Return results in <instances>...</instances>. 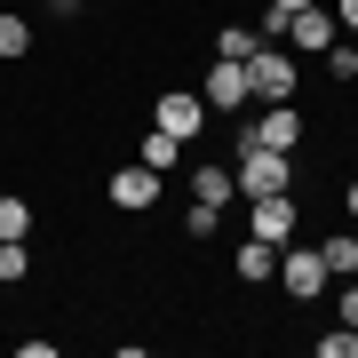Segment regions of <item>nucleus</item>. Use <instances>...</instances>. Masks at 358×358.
I'll use <instances>...</instances> for the list:
<instances>
[{
	"label": "nucleus",
	"instance_id": "obj_15",
	"mask_svg": "<svg viewBox=\"0 0 358 358\" xmlns=\"http://www.w3.org/2000/svg\"><path fill=\"white\" fill-rule=\"evenodd\" d=\"M24 231H32V207L16 192H0V239H24Z\"/></svg>",
	"mask_w": 358,
	"mask_h": 358
},
{
	"label": "nucleus",
	"instance_id": "obj_22",
	"mask_svg": "<svg viewBox=\"0 0 358 358\" xmlns=\"http://www.w3.org/2000/svg\"><path fill=\"white\" fill-rule=\"evenodd\" d=\"M334 24H350V32H358V0H334Z\"/></svg>",
	"mask_w": 358,
	"mask_h": 358
},
{
	"label": "nucleus",
	"instance_id": "obj_4",
	"mask_svg": "<svg viewBox=\"0 0 358 358\" xmlns=\"http://www.w3.org/2000/svg\"><path fill=\"white\" fill-rule=\"evenodd\" d=\"M287 40H294L303 56H327L334 40H343V24H334V8H319V0H310V8H294V16H287Z\"/></svg>",
	"mask_w": 358,
	"mask_h": 358
},
{
	"label": "nucleus",
	"instance_id": "obj_9",
	"mask_svg": "<svg viewBox=\"0 0 358 358\" xmlns=\"http://www.w3.org/2000/svg\"><path fill=\"white\" fill-rule=\"evenodd\" d=\"M231 271H239L247 287H263V279H279V247H271V239H255V231H247V239H239V255H231Z\"/></svg>",
	"mask_w": 358,
	"mask_h": 358
},
{
	"label": "nucleus",
	"instance_id": "obj_8",
	"mask_svg": "<svg viewBox=\"0 0 358 358\" xmlns=\"http://www.w3.org/2000/svg\"><path fill=\"white\" fill-rule=\"evenodd\" d=\"M103 192H112V207H128V215H136V207H152V199H159V176L136 159V167H120V176L103 183Z\"/></svg>",
	"mask_w": 358,
	"mask_h": 358
},
{
	"label": "nucleus",
	"instance_id": "obj_19",
	"mask_svg": "<svg viewBox=\"0 0 358 358\" xmlns=\"http://www.w3.org/2000/svg\"><path fill=\"white\" fill-rule=\"evenodd\" d=\"M183 223H192V239H207V231L223 223V207H207V199H192V215H183Z\"/></svg>",
	"mask_w": 358,
	"mask_h": 358
},
{
	"label": "nucleus",
	"instance_id": "obj_11",
	"mask_svg": "<svg viewBox=\"0 0 358 358\" xmlns=\"http://www.w3.org/2000/svg\"><path fill=\"white\" fill-rule=\"evenodd\" d=\"M231 192H239V183H231V167H192V199H207V207H231Z\"/></svg>",
	"mask_w": 358,
	"mask_h": 358
},
{
	"label": "nucleus",
	"instance_id": "obj_3",
	"mask_svg": "<svg viewBox=\"0 0 358 358\" xmlns=\"http://www.w3.org/2000/svg\"><path fill=\"white\" fill-rule=\"evenodd\" d=\"M152 128H167V136H183V143H192V136L207 128V103H199L192 88H159V103H152Z\"/></svg>",
	"mask_w": 358,
	"mask_h": 358
},
{
	"label": "nucleus",
	"instance_id": "obj_10",
	"mask_svg": "<svg viewBox=\"0 0 358 358\" xmlns=\"http://www.w3.org/2000/svg\"><path fill=\"white\" fill-rule=\"evenodd\" d=\"M255 239H271V247H287V239H294V199H287V192L255 199Z\"/></svg>",
	"mask_w": 358,
	"mask_h": 358
},
{
	"label": "nucleus",
	"instance_id": "obj_14",
	"mask_svg": "<svg viewBox=\"0 0 358 358\" xmlns=\"http://www.w3.org/2000/svg\"><path fill=\"white\" fill-rule=\"evenodd\" d=\"M255 48H263V40H255V24H223V32H215V56H231V64H247Z\"/></svg>",
	"mask_w": 358,
	"mask_h": 358
},
{
	"label": "nucleus",
	"instance_id": "obj_17",
	"mask_svg": "<svg viewBox=\"0 0 358 358\" xmlns=\"http://www.w3.org/2000/svg\"><path fill=\"white\" fill-rule=\"evenodd\" d=\"M32 48V24L24 16H0V56H24Z\"/></svg>",
	"mask_w": 358,
	"mask_h": 358
},
{
	"label": "nucleus",
	"instance_id": "obj_2",
	"mask_svg": "<svg viewBox=\"0 0 358 358\" xmlns=\"http://www.w3.org/2000/svg\"><path fill=\"white\" fill-rule=\"evenodd\" d=\"M294 56H279V48H255L247 56V96H263V103H294Z\"/></svg>",
	"mask_w": 358,
	"mask_h": 358
},
{
	"label": "nucleus",
	"instance_id": "obj_7",
	"mask_svg": "<svg viewBox=\"0 0 358 358\" xmlns=\"http://www.w3.org/2000/svg\"><path fill=\"white\" fill-rule=\"evenodd\" d=\"M247 143H263V152H287V159H294V143H303V112H294V103H271L255 128H247Z\"/></svg>",
	"mask_w": 358,
	"mask_h": 358
},
{
	"label": "nucleus",
	"instance_id": "obj_24",
	"mask_svg": "<svg viewBox=\"0 0 358 358\" xmlns=\"http://www.w3.org/2000/svg\"><path fill=\"white\" fill-rule=\"evenodd\" d=\"M343 215H350V223H358V183H350V192H343Z\"/></svg>",
	"mask_w": 358,
	"mask_h": 358
},
{
	"label": "nucleus",
	"instance_id": "obj_6",
	"mask_svg": "<svg viewBox=\"0 0 358 358\" xmlns=\"http://www.w3.org/2000/svg\"><path fill=\"white\" fill-rule=\"evenodd\" d=\"M199 103H207V112H239V103H247V64L215 56V64H207V80H199Z\"/></svg>",
	"mask_w": 358,
	"mask_h": 358
},
{
	"label": "nucleus",
	"instance_id": "obj_5",
	"mask_svg": "<svg viewBox=\"0 0 358 358\" xmlns=\"http://www.w3.org/2000/svg\"><path fill=\"white\" fill-rule=\"evenodd\" d=\"M279 287L294 294V303H310V294L327 287V263H319V247H279Z\"/></svg>",
	"mask_w": 358,
	"mask_h": 358
},
{
	"label": "nucleus",
	"instance_id": "obj_1",
	"mask_svg": "<svg viewBox=\"0 0 358 358\" xmlns=\"http://www.w3.org/2000/svg\"><path fill=\"white\" fill-rule=\"evenodd\" d=\"M231 183H239L247 199H271V192H287V183H294V159H287V152H263V143L239 136V167H231Z\"/></svg>",
	"mask_w": 358,
	"mask_h": 358
},
{
	"label": "nucleus",
	"instance_id": "obj_18",
	"mask_svg": "<svg viewBox=\"0 0 358 358\" xmlns=\"http://www.w3.org/2000/svg\"><path fill=\"white\" fill-rule=\"evenodd\" d=\"M319 358H358V327H334V334H319Z\"/></svg>",
	"mask_w": 358,
	"mask_h": 358
},
{
	"label": "nucleus",
	"instance_id": "obj_21",
	"mask_svg": "<svg viewBox=\"0 0 358 358\" xmlns=\"http://www.w3.org/2000/svg\"><path fill=\"white\" fill-rule=\"evenodd\" d=\"M343 327H358V279L343 287Z\"/></svg>",
	"mask_w": 358,
	"mask_h": 358
},
{
	"label": "nucleus",
	"instance_id": "obj_16",
	"mask_svg": "<svg viewBox=\"0 0 358 358\" xmlns=\"http://www.w3.org/2000/svg\"><path fill=\"white\" fill-rule=\"evenodd\" d=\"M32 271V255H24V239H0V287H16Z\"/></svg>",
	"mask_w": 358,
	"mask_h": 358
},
{
	"label": "nucleus",
	"instance_id": "obj_20",
	"mask_svg": "<svg viewBox=\"0 0 358 358\" xmlns=\"http://www.w3.org/2000/svg\"><path fill=\"white\" fill-rule=\"evenodd\" d=\"M327 64L343 72V80H358V48H350V40H334V48H327Z\"/></svg>",
	"mask_w": 358,
	"mask_h": 358
},
{
	"label": "nucleus",
	"instance_id": "obj_13",
	"mask_svg": "<svg viewBox=\"0 0 358 358\" xmlns=\"http://www.w3.org/2000/svg\"><path fill=\"white\" fill-rule=\"evenodd\" d=\"M176 159H183V136H167V128H152V136H143V167H152V176H167Z\"/></svg>",
	"mask_w": 358,
	"mask_h": 358
},
{
	"label": "nucleus",
	"instance_id": "obj_23",
	"mask_svg": "<svg viewBox=\"0 0 358 358\" xmlns=\"http://www.w3.org/2000/svg\"><path fill=\"white\" fill-rule=\"evenodd\" d=\"M48 16H80V0H48Z\"/></svg>",
	"mask_w": 358,
	"mask_h": 358
},
{
	"label": "nucleus",
	"instance_id": "obj_25",
	"mask_svg": "<svg viewBox=\"0 0 358 358\" xmlns=\"http://www.w3.org/2000/svg\"><path fill=\"white\" fill-rule=\"evenodd\" d=\"M271 8H310V0H271Z\"/></svg>",
	"mask_w": 358,
	"mask_h": 358
},
{
	"label": "nucleus",
	"instance_id": "obj_12",
	"mask_svg": "<svg viewBox=\"0 0 358 358\" xmlns=\"http://www.w3.org/2000/svg\"><path fill=\"white\" fill-rule=\"evenodd\" d=\"M319 263H327V279H350V271H358V231H334V239H319Z\"/></svg>",
	"mask_w": 358,
	"mask_h": 358
}]
</instances>
